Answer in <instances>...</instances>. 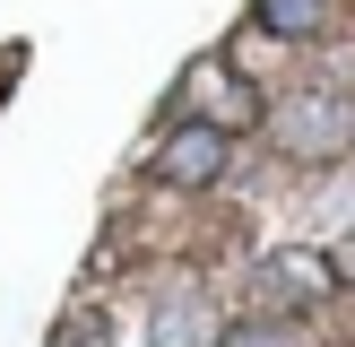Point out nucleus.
Here are the masks:
<instances>
[{
    "label": "nucleus",
    "mask_w": 355,
    "mask_h": 347,
    "mask_svg": "<svg viewBox=\"0 0 355 347\" xmlns=\"http://www.w3.org/2000/svg\"><path fill=\"white\" fill-rule=\"evenodd\" d=\"M269 139L295 165H338V156H355V96H338V87H295L269 113Z\"/></svg>",
    "instance_id": "nucleus-1"
},
{
    "label": "nucleus",
    "mask_w": 355,
    "mask_h": 347,
    "mask_svg": "<svg viewBox=\"0 0 355 347\" xmlns=\"http://www.w3.org/2000/svg\"><path fill=\"white\" fill-rule=\"evenodd\" d=\"M182 104H191V121H217V130H243V121H260V96H252V78H234L225 61H200L182 78Z\"/></svg>",
    "instance_id": "nucleus-3"
},
{
    "label": "nucleus",
    "mask_w": 355,
    "mask_h": 347,
    "mask_svg": "<svg viewBox=\"0 0 355 347\" xmlns=\"http://www.w3.org/2000/svg\"><path fill=\"white\" fill-rule=\"evenodd\" d=\"M217 304H208L191 278H173L165 295H156V347H217Z\"/></svg>",
    "instance_id": "nucleus-4"
},
{
    "label": "nucleus",
    "mask_w": 355,
    "mask_h": 347,
    "mask_svg": "<svg viewBox=\"0 0 355 347\" xmlns=\"http://www.w3.org/2000/svg\"><path fill=\"white\" fill-rule=\"evenodd\" d=\"M217 347H304V339H295V321H269V312H260V321H234Z\"/></svg>",
    "instance_id": "nucleus-6"
},
{
    "label": "nucleus",
    "mask_w": 355,
    "mask_h": 347,
    "mask_svg": "<svg viewBox=\"0 0 355 347\" xmlns=\"http://www.w3.org/2000/svg\"><path fill=\"white\" fill-rule=\"evenodd\" d=\"M252 17L277 35V44H312L329 26V0H252Z\"/></svg>",
    "instance_id": "nucleus-5"
},
{
    "label": "nucleus",
    "mask_w": 355,
    "mask_h": 347,
    "mask_svg": "<svg viewBox=\"0 0 355 347\" xmlns=\"http://www.w3.org/2000/svg\"><path fill=\"white\" fill-rule=\"evenodd\" d=\"M225 156H234V130H217V121H182V130L156 148V174H165L173 191H208L225 174Z\"/></svg>",
    "instance_id": "nucleus-2"
}]
</instances>
